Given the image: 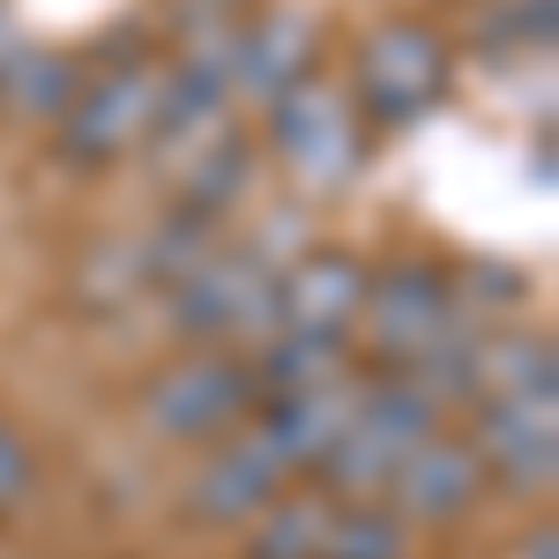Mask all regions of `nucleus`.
Instances as JSON below:
<instances>
[{"mask_svg":"<svg viewBox=\"0 0 559 559\" xmlns=\"http://www.w3.org/2000/svg\"><path fill=\"white\" fill-rule=\"evenodd\" d=\"M471 329H477V306L463 299L455 276H440L432 261H388V269H366L350 344H366L373 373H418L440 350H455Z\"/></svg>","mask_w":559,"mask_h":559,"instance_id":"f257e3e1","label":"nucleus"},{"mask_svg":"<svg viewBox=\"0 0 559 559\" xmlns=\"http://www.w3.org/2000/svg\"><path fill=\"white\" fill-rule=\"evenodd\" d=\"M276 261L261 247H210L165 292V313H173V336H187L194 350H254L269 336V313H276Z\"/></svg>","mask_w":559,"mask_h":559,"instance_id":"f03ea898","label":"nucleus"},{"mask_svg":"<svg viewBox=\"0 0 559 559\" xmlns=\"http://www.w3.org/2000/svg\"><path fill=\"white\" fill-rule=\"evenodd\" d=\"M261 134H269V157L299 179L306 194H336V187H350V173L366 165V134L373 128L358 120V105H350L344 83L299 75V83L261 112Z\"/></svg>","mask_w":559,"mask_h":559,"instance_id":"7ed1b4c3","label":"nucleus"},{"mask_svg":"<svg viewBox=\"0 0 559 559\" xmlns=\"http://www.w3.org/2000/svg\"><path fill=\"white\" fill-rule=\"evenodd\" d=\"M448 418L432 411L426 395L411 381H388V373H366L358 381V403H350L344 432H336V448H329V463H321V485L336 492V500H381V485L395 477V463L440 432Z\"/></svg>","mask_w":559,"mask_h":559,"instance_id":"20e7f679","label":"nucleus"},{"mask_svg":"<svg viewBox=\"0 0 559 559\" xmlns=\"http://www.w3.org/2000/svg\"><path fill=\"white\" fill-rule=\"evenodd\" d=\"M455 68H448V45L432 38L426 23H381L358 38L350 60V105L366 128H418L432 105L448 97Z\"/></svg>","mask_w":559,"mask_h":559,"instance_id":"39448f33","label":"nucleus"},{"mask_svg":"<svg viewBox=\"0 0 559 559\" xmlns=\"http://www.w3.org/2000/svg\"><path fill=\"white\" fill-rule=\"evenodd\" d=\"M157 97H165V60H112V68L83 75V90L60 112V134H52L60 165L90 173V165L142 150L157 128Z\"/></svg>","mask_w":559,"mask_h":559,"instance_id":"423d86ee","label":"nucleus"},{"mask_svg":"<svg viewBox=\"0 0 559 559\" xmlns=\"http://www.w3.org/2000/svg\"><path fill=\"white\" fill-rule=\"evenodd\" d=\"M247 559H403V530L373 500L336 492H292L254 515Z\"/></svg>","mask_w":559,"mask_h":559,"instance_id":"0eeeda50","label":"nucleus"},{"mask_svg":"<svg viewBox=\"0 0 559 559\" xmlns=\"http://www.w3.org/2000/svg\"><path fill=\"white\" fill-rule=\"evenodd\" d=\"M261 388L247 350H194L142 388V426L157 440H224L254 418Z\"/></svg>","mask_w":559,"mask_h":559,"instance_id":"6e6552de","label":"nucleus"},{"mask_svg":"<svg viewBox=\"0 0 559 559\" xmlns=\"http://www.w3.org/2000/svg\"><path fill=\"white\" fill-rule=\"evenodd\" d=\"M471 455L485 485H515V492H552L559 471V388H522L500 403H477L471 418Z\"/></svg>","mask_w":559,"mask_h":559,"instance_id":"1a4fd4ad","label":"nucleus"},{"mask_svg":"<svg viewBox=\"0 0 559 559\" xmlns=\"http://www.w3.org/2000/svg\"><path fill=\"white\" fill-rule=\"evenodd\" d=\"M477 492H485V471H477L471 440L440 426L395 463V477L381 485V515L395 530H448L477 508Z\"/></svg>","mask_w":559,"mask_h":559,"instance_id":"9d476101","label":"nucleus"},{"mask_svg":"<svg viewBox=\"0 0 559 559\" xmlns=\"http://www.w3.org/2000/svg\"><path fill=\"white\" fill-rule=\"evenodd\" d=\"M358 299H366V261H358V254H336V247H306V254L284 261V276H276V313H269V336H306V344L350 350Z\"/></svg>","mask_w":559,"mask_h":559,"instance_id":"9b49d317","label":"nucleus"},{"mask_svg":"<svg viewBox=\"0 0 559 559\" xmlns=\"http://www.w3.org/2000/svg\"><path fill=\"white\" fill-rule=\"evenodd\" d=\"M358 381L366 373H336V381H313V388H292V395H261L247 432H254V448L276 463L284 477L299 471H321L329 463V448H336V432H344L350 403H358Z\"/></svg>","mask_w":559,"mask_h":559,"instance_id":"f8f14e48","label":"nucleus"},{"mask_svg":"<svg viewBox=\"0 0 559 559\" xmlns=\"http://www.w3.org/2000/svg\"><path fill=\"white\" fill-rule=\"evenodd\" d=\"M269 500H284V471L254 448V432H224L187 477V515L194 522H254Z\"/></svg>","mask_w":559,"mask_h":559,"instance_id":"ddd939ff","label":"nucleus"},{"mask_svg":"<svg viewBox=\"0 0 559 559\" xmlns=\"http://www.w3.org/2000/svg\"><path fill=\"white\" fill-rule=\"evenodd\" d=\"M299 75H313V15L284 8V15L239 23V38H231V105L269 112Z\"/></svg>","mask_w":559,"mask_h":559,"instance_id":"4468645a","label":"nucleus"},{"mask_svg":"<svg viewBox=\"0 0 559 559\" xmlns=\"http://www.w3.org/2000/svg\"><path fill=\"white\" fill-rule=\"evenodd\" d=\"M254 165H261V150L247 142V134H202V142H187L179 157H165V173L179 179L173 210L231 224V210H239L247 187H254Z\"/></svg>","mask_w":559,"mask_h":559,"instance_id":"2eb2a0df","label":"nucleus"},{"mask_svg":"<svg viewBox=\"0 0 559 559\" xmlns=\"http://www.w3.org/2000/svg\"><path fill=\"white\" fill-rule=\"evenodd\" d=\"M75 90H83V68L60 60V52H15V60L0 68V97H8L23 120H52V112H68Z\"/></svg>","mask_w":559,"mask_h":559,"instance_id":"dca6fc26","label":"nucleus"},{"mask_svg":"<svg viewBox=\"0 0 559 559\" xmlns=\"http://www.w3.org/2000/svg\"><path fill=\"white\" fill-rule=\"evenodd\" d=\"M485 45H552V0H508L500 23L477 31Z\"/></svg>","mask_w":559,"mask_h":559,"instance_id":"f3484780","label":"nucleus"},{"mask_svg":"<svg viewBox=\"0 0 559 559\" xmlns=\"http://www.w3.org/2000/svg\"><path fill=\"white\" fill-rule=\"evenodd\" d=\"M23 485H31V455H23V440L0 426V508L8 500H23Z\"/></svg>","mask_w":559,"mask_h":559,"instance_id":"a211bd4d","label":"nucleus"},{"mask_svg":"<svg viewBox=\"0 0 559 559\" xmlns=\"http://www.w3.org/2000/svg\"><path fill=\"white\" fill-rule=\"evenodd\" d=\"M515 559H552V530H537V545H522Z\"/></svg>","mask_w":559,"mask_h":559,"instance_id":"6ab92c4d","label":"nucleus"}]
</instances>
